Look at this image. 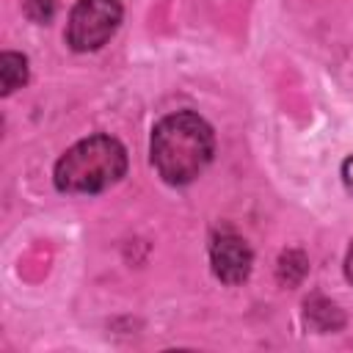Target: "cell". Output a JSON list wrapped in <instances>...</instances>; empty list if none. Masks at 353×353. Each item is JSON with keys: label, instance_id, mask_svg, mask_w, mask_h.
I'll return each mask as SVG.
<instances>
[{"label": "cell", "instance_id": "5b68a950", "mask_svg": "<svg viewBox=\"0 0 353 353\" xmlns=\"http://www.w3.org/2000/svg\"><path fill=\"white\" fill-rule=\"evenodd\" d=\"M28 80V61L19 52H3L0 55V85L3 94H11Z\"/></svg>", "mask_w": 353, "mask_h": 353}, {"label": "cell", "instance_id": "8992f818", "mask_svg": "<svg viewBox=\"0 0 353 353\" xmlns=\"http://www.w3.org/2000/svg\"><path fill=\"white\" fill-rule=\"evenodd\" d=\"M52 11H55V0H28V14H30L36 22L50 19Z\"/></svg>", "mask_w": 353, "mask_h": 353}, {"label": "cell", "instance_id": "ba28073f", "mask_svg": "<svg viewBox=\"0 0 353 353\" xmlns=\"http://www.w3.org/2000/svg\"><path fill=\"white\" fill-rule=\"evenodd\" d=\"M345 273H347V279L353 281V243H350V248H347V259H345Z\"/></svg>", "mask_w": 353, "mask_h": 353}, {"label": "cell", "instance_id": "6da1fadb", "mask_svg": "<svg viewBox=\"0 0 353 353\" xmlns=\"http://www.w3.org/2000/svg\"><path fill=\"white\" fill-rule=\"evenodd\" d=\"M212 149L215 138L210 124L190 110L160 119L152 132V163L168 185L193 182L210 165Z\"/></svg>", "mask_w": 353, "mask_h": 353}, {"label": "cell", "instance_id": "277c9868", "mask_svg": "<svg viewBox=\"0 0 353 353\" xmlns=\"http://www.w3.org/2000/svg\"><path fill=\"white\" fill-rule=\"evenodd\" d=\"M251 248L245 245L243 237L232 234V232H221L212 245H210V262H212V270L221 281L226 284H240L248 279L251 273Z\"/></svg>", "mask_w": 353, "mask_h": 353}, {"label": "cell", "instance_id": "52a82bcc", "mask_svg": "<svg viewBox=\"0 0 353 353\" xmlns=\"http://www.w3.org/2000/svg\"><path fill=\"white\" fill-rule=\"evenodd\" d=\"M342 179H345V188L353 193V154L342 163Z\"/></svg>", "mask_w": 353, "mask_h": 353}, {"label": "cell", "instance_id": "3957f363", "mask_svg": "<svg viewBox=\"0 0 353 353\" xmlns=\"http://www.w3.org/2000/svg\"><path fill=\"white\" fill-rule=\"evenodd\" d=\"M121 22L119 0H77L69 14L66 41L77 52L99 50Z\"/></svg>", "mask_w": 353, "mask_h": 353}, {"label": "cell", "instance_id": "7a4b0ae2", "mask_svg": "<svg viewBox=\"0 0 353 353\" xmlns=\"http://www.w3.org/2000/svg\"><path fill=\"white\" fill-rule=\"evenodd\" d=\"M127 171V149L110 135L77 141L55 163V185L66 193H99Z\"/></svg>", "mask_w": 353, "mask_h": 353}]
</instances>
